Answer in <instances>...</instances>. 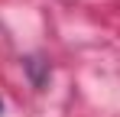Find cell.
I'll return each instance as SVG.
<instances>
[{"mask_svg": "<svg viewBox=\"0 0 120 117\" xmlns=\"http://www.w3.org/2000/svg\"><path fill=\"white\" fill-rule=\"evenodd\" d=\"M0 111H3V101H0Z\"/></svg>", "mask_w": 120, "mask_h": 117, "instance_id": "obj_1", "label": "cell"}]
</instances>
